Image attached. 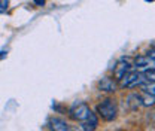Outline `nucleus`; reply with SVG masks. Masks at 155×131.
I'll return each mask as SVG.
<instances>
[{
	"label": "nucleus",
	"instance_id": "nucleus-10",
	"mask_svg": "<svg viewBox=\"0 0 155 131\" xmlns=\"http://www.w3.org/2000/svg\"><path fill=\"white\" fill-rule=\"evenodd\" d=\"M9 8V0H0V14L6 12Z\"/></svg>",
	"mask_w": 155,
	"mask_h": 131
},
{
	"label": "nucleus",
	"instance_id": "nucleus-5",
	"mask_svg": "<svg viewBox=\"0 0 155 131\" xmlns=\"http://www.w3.org/2000/svg\"><path fill=\"white\" fill-rule=\"evenodd\" d=\"M49 128L51 131H76L61 118H52L49 121Z\"/></svg>",
	"mask_w": 155,
	"mask_h": 131
},
{
	"label": "nucleus",
	"instance_id": "nucleus-4",
	"mask_svg": "<svg viewBox=\"0 0 155 131\" xmlns=\"http://www.w3.org/2000/svg\"><path fill=\"white\" fill-rule=\"evenodd\" d=\"M134 67L142 70V72H145V70H149V69H155V61L148 54L146 55H140L134 60Z\"/></svg>",
	"mask_w": 155,
	"mask_h": 131
},
{
	"label": "nucleus",
	"instance_id": "nucleus-11",
	"mask_svg": "<svg viewBox=\"0 0 155 131\" xmlns=\"http://www.w3.org/2000/svg\"><path fill=\"white\" fill-rule=\"evenodd\" d=\"M35 2V5H38V6H43L45 5V0H33Z\"/></svg>",
	"mask_w": 155,
	"mask_h": 131
},
{
	"label": "nucleus",
	"instance_id": "nucleus-6",
	"mask_svg": "<svg viewBox=\"0 0 155 131\" xmlns=\"http://www.w3.org/2000/svg\"><path fill=\"white\" fill-rule=\"evenodd\" d=\"M128 72H131V64L128 63V61H125V60H121L118 64L115 66V70H114V76H115V79H121L124 75H127Z\"/></svg>",
	"mask_w": 155,
	"mask_h": 131
},
{
	"label": "nucleus",
	"instance_id": "nucleus-8",
	"mask_svg": "<svg viewBox=\"0 0 155 131\" xmlns=\"http://www.w3.org/2000/svg\"><path fill=\"white\" fill-rule=\"evenodd\" d=\"M142 90H143V93H146V94H149V95H152V97H155V82L142 84Z\"/></svg>",
	"mask_w": 155,
	"mask_h": 131
},
{
	"label": "nucleus",
	"instance_id": "nucleus-1",
	"mask_svg": "<svg viewBox=\"0 0 155 131\" xmlns=\"http://www.w3.org/2000/svg\"><path fill=\"white\" fill-rule=\"evenodd\" d=\"M70 116L72 119L81 122V128L84 131H96L98 127V119L91 109L85 103H75L70 109Z\"/></svg>",
	"mask_w": 155,
	"mask_h": 131
},
{
	"label": "nucleus",
	"instance_id": "nucleus-14",
	"mask_svg": "<svg viewBox=\"0 0 155 131\" xmlns=\"http://www.w3.org/2000/svg\"><path fill=\"white\" fill-rule=\"evenodd\" d=\"M146 2H154V0H146Z\"/></svg>",
	"mask_w": 155,
	"mask_h": 131
},
{
	"label": "nucleus",
	"instance_id": "nucleus-7",
	"mask_svg": "<svg viewBox=\"0 0 155 131\" xmlns=\"http://www.w3.org/2000/svg\"><path fill=\"white\" fill-rule=\"evenodd\" d=\"M98 87H100V90H103V91H109V93H114V91L116 90L115 80L110 79V77H104V79H101L100 84H98Z\"/></svg>",
	"mask_w": 155,
	"mask_h": 131
},
{
	"label": "nucleus",
	"instance_id": "nucleus-3",
	"mask_svg": "<svg viewBox=\"0 0 155 131\" xmlns=\"http://www.w3.org/2000/svg\"><path fill=\"white\" fill-rule=\"evenodd\" d=\"M145 82V76L140 72H128L119 79V85L122 88H134L137 85H142Z\"/></svg>",
	"mask_w": 155,
	"mask_h": 131
},
{
	"label": "nucleus",
	"instance_id": "nucleus-2",
	"mask_svg": "<svg viewBox=\"0 0 155 131\" xmlns=\"http://www.w3.org/2000/svg\"><path fill=\"white\" fill-rule=\"evenodd\" d=\"M97 112L104 121H114L118 113V104L114 98H106L97 106Z\"/></svg>",
	"mask_w": 155,
	"mask_h": 131
},
{
	"label": "nucleus",
	"instance_id": "nucleus-9",
	"mask_svg": "<svg viewBox=\"0 0 155 131\" xmlns=\"http://www.w3.org/2000/svg\"><path fill=\"white\" fill-rule=\"evenodd\" d=\"M145 79H148L149 82H155V69H149V70H145L143 72Z\"/></svg>",
	"mask_w": 155,
	"mask_h": 131
},
{
	"label": "nucleus",
	"instance_id": "nucleus-12",
	"mask_svg": "<svg viewBox=\"0 0 155 131\" xmlns=\"http://www.w3.org/2000/svg\"><path fill=\"white\" fill-rule=\"evenodd\" d=\"M148 55H149L155 61V51H149V52H148Z\"/></svg>",
	"mask_w": 155,
	"mask_h": 131
},
{
	"label": "nucleus",
	"instance_id": "nucleus-13",
	"mask_svg": "<svg viewBox=\"0 0 155 131\" xmlns=\"http://www.w3.org/2000/svg\"><path fill=\"white\" fill-rule=\"evenodd\" d=\"M3 57H6V52H0V58H3Z\"/></svg>",
	"mask_w": 155,
	"mask_h": 131
}]
</instances>
